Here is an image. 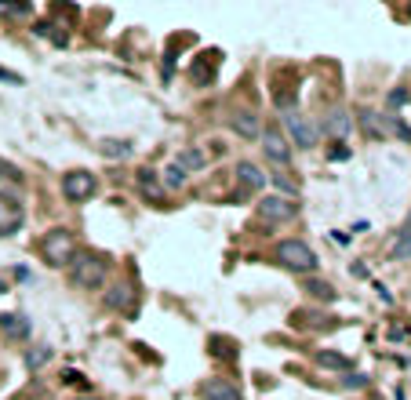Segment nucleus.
<instances>
[{"instance_id": "obj_5", "label": "nucleus", "mask_w": 411, "mask_h": 400, "mask_svg": "<svg viewBox=\"0 0 411 400\" xmlns=\"http://www.w3.org/2000/svg\"><path fill=\"white\" fill-rule=\"evenodd\" d=\"M262 138V153H266V160H273V164H291V142L284 138V131L280 127H266V131L259 135Z\"/></svg>"}, {"instance_id": "obj_4", "label": "nucleus", "mask_w": 411, "mask_h": 400, "mask_svg": "<svg viewBox=\"0 0 411 400\" xmlns=\"http://www.w3.org/2000/svg\"><path fill=\"white\" fill-rule=\"evenodd\" d=\"M95 175L92 171H70L66 178H62V197H66L70 204H84V200H92L95 197Z\"/></svg>"}, {"instance_id": "obj_2", "label": "nucleus", "mask_w": 411, "mask_h": 400, "mask_svg": "<svg viewBox=\"0 0 411 400\" xmlns=\"http://www.w3.org/2000/svg\"><path fill=\"white\" fill-rule=\"evenodd\" d=\"M41 255H44V262L55 266V269L73 266V259H76L73 233H70V229H48V233L41 237Z\"/></svg>"}, {"instance_id": "obj_19", "label": "nucleus", "mask_w": 411, "mask_h": 400, "mask_svg": "<svg viewBox=\"0 0 411 400\" xmlns=\"http://www.w3.org/2000/svg\"><path fill=\"white\" fill-rule=\"evenodd\" d=\"M48 360H51V346H33V350L25 353V368L36 371V368H44Z\"/></svg>"}, {"instance_id": "obj_3", "label": "nucleus", "mask_w": 411, "mask_h": 400, "mask_svg": "<svg viewBox=\"0 0 411 400\" xmlns=\"http://www.w3.org/2000/svg\"><path fill=\"white\" fill-rule=\"evenodd\" d=\"M70 277H73V284L76 288H84V291H98L102 284H106V262L98 259V255H81L76 251V259H73V266H70Z\"/></svg>"}, {"instance_id": "obj_29", "label": "nucleus", "mask_w": 411, "mask_h": 400, "mask_svg": "<svg viewBox=\"0 0 411 400\" xmlns=\"http://www.w3.org/2000/svg\"><path fill=\"white\" fill-rule=\"evenodd\" d=\"M76 400H98V397H76Z\"/></svg>"}, {"instance_id": "obj_8", "label": "nucleus", "mask_w": 411, "mask_h": 400, "mask_svg": "<svg viewBox=\"0 0 411 400\" xmlns=\"http://www.w3.org/2000/svg\"><path fill=\"white\" fill-rule=\"evenodd\" d=\"M350 131H353V117L346 109H331L328 117H324V135L328 138L342 142V138H350Z\"/></svg>"}, {"instance_id": "obj_20", "label": "nucleus", "mask_w": 411, "mask_h": 400, "mask_svg": "<svg viewBox=\"0 0 411 400\" xmlns=\"http://www.w3.org/2000/svg\"><path fill=\"white\" fill-rule=\"evenodd\" d=\"M306 291L313 295V299H324V302H335V288H331L328 280H310L306 284Z\"/></svg>"}, {"instance_id": "obj_24", "label": "nucleus", "mask_w": 411, "mask_h": 400, "mask_svg": "<svg viewBox=\"0 0 411 400\" xmlns=\"http://www.w3.org/2000/svg\"><path fill=\"white\" fill-rule=\"evenodd\" d=\"M0 15H33V8L30 4H0Z\"/></svg>"}, {"instance_id": "obj_15", "label": "nucleus", "mask_w": 411, "mask_h": 400, "mask_svg": "<svg viewBox=\"0 0 411 400\" xmlns=\"http://www.w3.org/2000/svg\"><path fill=\"white\" fill-rule=\"evenodd\" d=\"M106 306L109 309H131V288H127V284H113L109 295H106Z\"/></svg>"}, {"instance_id": "obj_12", "label": "nucleus", "mask_w": 411, "mask_h": 400, "mask_svg": "<svg viewBox=\"0 0 411 400\" xmlns=\"http://www.w3.org/2000/svg\"><path fill=\"white\" fill-rule=\"evenodd\" d=\"M19 226H22V208H19L15 200H4V197H0V237L15 233Z\"/></svg>"}, {"instance_id": "obj_23", "label": "nucleus", "mask_w": 411, "mask_h": 400, "mask_svg": "<svg viewBox=\"0 0 411 400\" xmlns=\"http://www.w3.org/2000/svg\"><path fill=\"white\" fill-rule=\"evenodd\" d=\"M342 386H346V390H364V386H368V375H361V371H350V375L342 379Z\"/></svg>"}, {"instance_id": "obj_9", "label": "nucleus", "mask_w": 411, "mask_h": 400, "mask_svg": "<svg viewBox=\"0 0 411 400\" xmlns=\"http://www.w3.org/2000/svg\"><path fill=\"white\" fill-rule=\"evenodd\" d=\"M237 182H240L244 189H266L269 175L262 171L259 164H251V160H237Z\"/></svg>"}, {"instance_id": "obj_28", "label": "nucleus", "mask_w": 411, "mask_h": 400, "mask_svg": "<svg viewBox=\"0 0 411 400\" xmlns=\"http://www.w3.org/2000/svg\"><path fill=\"white\" fill-rule=\"evenodd\" d=\"M4 291H8V280H4V277H0V295H4Z\"/></svg>"}, {"instance_id": "obj_27", "label": "nucleus", "mask_w": 411, "mask_h": 400, "mask_svg": "<svg viewBox=\"0 0 411 400\" xmlns=\"http://www.w3.org/2000/svg\"><path fill=\"white\" fill-rule=\"evenodd\" d=\"M0 81H8V84H22V76H19V73H11V70H0Z\"/></svg>"}, {"instance_id": "obj_26", "label": "nucleus", "mask_w": 411, "mask_h": 400, "mask_svg": "<svg viewBox=\"0 0 411 400\" xmlns=\"http://www.w3.org/2000/svg\"><path fill=\"white\" fill-rule=\"evenodd\" d=\"M408 102V92H390V106H404Z\"/></svg>"}, {"instance_id": "obj_22", "label": "nucleus", "mask_w": 411, "mask_h": 400, "mask_svg": "<svg viewBox=\"0 0 411 400\" xmlns=\"http://www.w3.org/2000/svg\"><path fill=\"white\" fill-rule=\"evenodd\" d=\"M0 178H4V182H22V171L11 160H0Z\"/></svg>"}, {"instance_id": "obj_21", "label": "nucleus", "mask_w": 411, "mask_h": 400, "mask_svg": "<svg viewBox=\"0 0 411 400\" xmlns=\"http://www.w3.org/2000/svg\"><path fill=\"white\" fill-rule=\"evenodd\" d=\"M182 171H189V167H204L208 160H204V153L200 149H186V153H178V160H175Z\"/></svg>"}, {"instance_id": "obj_10", "label": "nucleus", "mask_w": 411, "mask_h": 400, "mask_svg": "<svg viewBox=\"0 0 411 400\" xmlns=\"http://www.w3.org/2000/svg\"><path fill=\"white\" fill-rule=\"evenodd\" d=\"M229 127H233L240 138H259V135H262V124H259V117H255L251 109L233 113V117H229Z\"/></svg>"}, {"instance_id": "obj_14", "label": "nucleus", "mask_w": 411, "mask_h": 400, "mask_svg": "<svg viewBox=\"0 0 411 400\" xmlns=\"http://www.w3.org/2000/svg\"><path fill=\"white\" fill-rule=\"evenodd\" d=\"M98 149H102V157H109V160H127L131 157V146H127L124 138H102Z\"/></svg>"}, {"instance_id": "obj_13", "label": "nucleus", "mask_w": 411, "mask_h": 400, "mask_svg": "<svg viewBox=\"0 0 411 400\" xmlns=\"http://www.w3.org/2000/svg\"><path fill=\"white\" fill-rule=\"evenodd\" d=\"M0 331H4L8 339H25V335H30V320L22 313H0Z\"/></svg>"}, {"instance_id": "obj_1", "label": "nucleus", "mask_w": 411, "mask_h": 400, "mask_svg": "<svg viewBox=\"0 0 411 400\" xmlns=\"http://www.w3.org/2000/svg\"><path fill=\"white\" fill-rule=\"evenodd\" d=\"M277 262L284 266V269H291V273H317V266H320V259H317V251L310 248L306 240H280L277 244Z\"/></svg>"}, {"instance_id": "obj_25", "label": "nucleus", "mask_w": 411, "mask_h": 400, "mask_svg": "<svg viewBox=\"0 0 411 400\" xmlns=\"http://www.w3.org/2000/svg\"><path fill=\"white\" fill-rule=\"evenodd\" d=\"M361 124H364V131H368L371 138L379 135V124H375V113H371V109H361Z\"/></svg>"}, {"instance_id": "obj_11", "label": "nucleus", "mask_w": 411, "mask_h": 400, "mask_svg": "<svg viewBox=\"0 0 411 400\" xmlns=\"http://www.w3.org/2000/svg\"><path fill=\"white\" fill-rule=\"evenodd\" d=\"M200 397H204V400H244V397L237 393V386L226 382V379H208V382L200 386Z\"/></svg>"}, {"instance_id": "obj_6", "label": "nucleus", "mask_w": 411, "mask_h": 400, "mask_svg": "<svg viewBox=\"0 0 411 400\" xmlns=\"http://www.w3.org/2000/svg\"><path fill=\"white\" fill-rule=\"evenodd\" d=\"M259 215L266 222H291L299 215V204L288 200V197H262L259 200Z\"/></svg>"}, {"instance_id": "obj_16", "label": "nucleus", "mask_w": 411, "mask_h": 400, "mask_svg": "<svg viewBox=\"0 0 411 400\" xmlns=\"http://www.w3.org/2000/svg\"><path fill=\"white\" fill-rule=\"evenodd\" d=\"M390 259H393V262H404V259H411V226H404L401 233H397V244L390 248Z\"/></svg>"}, {"instance_id": "obj_18", "label": "nucleus", "mask_w": 411, "mask_h": 400, "mask_svg": "<svg viewBox=\"0 0 411 400\" xmlns=\"http://www.w3.org/2000/svg\"><path fill=\"white\" fill-rule=\"evenodd\" d=\"M160 175H164V186H168V189H182V186H186V171H182V167H178L175 160L164 167Z\"/></svg>"}, {"instance_id": "obj_17", "label": "nucleus", "mask_w": 411, "mask_h": 400, "mask_svg": "<svg viewBox=\"0 0 411 400\" xmlns=\"http://www.w3.org/2000/svg\"><path fill=\"white\" fill-rule=\"evenodd\" d=\"M317 364L320 368H331V371H350V357H342L335 350H320L317 353Z\"/></svg>"}, {"instance_id": "obj_7", "label": "nucleus", "mask_w": 411, "mask_h": 400, "mask_svg": "<svg viewBox=\"0 0 411 400\" xmlns=\"http://www.w3.org/2000/svg\"><path fill=\"white\" fill-rule=\"evenodd\" d=\"M284 127H288V135H284V138H291L299 149H313V146H317V131H313V127L306 124V117H299L295 109L284 113Z\"/></svg>"}]
</instances>
